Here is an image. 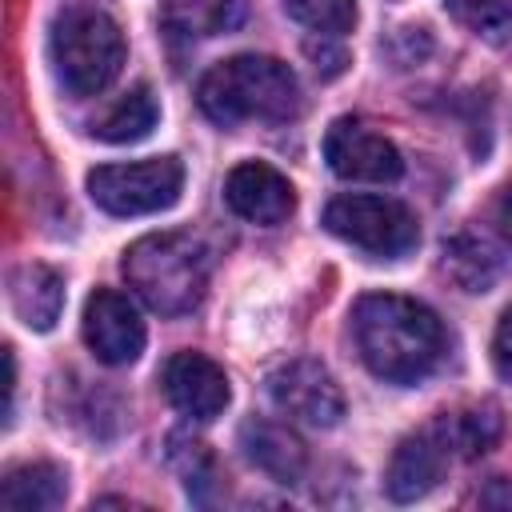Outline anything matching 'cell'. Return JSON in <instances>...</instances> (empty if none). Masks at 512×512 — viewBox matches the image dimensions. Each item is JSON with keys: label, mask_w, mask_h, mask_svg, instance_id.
Returning a JSON list of instances; mask_svg holds the SVG:
<instances>
[{"label": "cell", "mask_w": 512, "mask_h": 512, "mask_svg": "<svg viewBox=\"0 0 512 512\" xmlns=\"http://www.w3.org/2000/svg\"><path fill=\"white\" fill-rule=\"evenodd\" d=\"M156 120H160V104H156V96L140 84V88L124 92V96L92 124V132H96L100 140H108V144H136V140H144V136L156 128Z\"/></svg>", "instance_id": "e0dca14e"}, {"label": "cell", "mask_w": 512, "mask_h": 512, "mask_svg": "<svg viewBox=\"0 0 512 512\" xmlns=\"http://www.w3.org/2000/svg\"><path fill=\"white\" fill-rule=\"evenodd\" d=\"M492 224H496V232L504 236V244L512 248V184L500 188V196H496V204H492Z\"/></svg>", "instance_id": "d4e9b609"}, {"label": "cell", "mask_w": 512, "mask_h": 512, "mask_svg": "<svg viewBox=\"0 0 512 512\" xmlns=\"http://www.w3.org/2000/svg\"><path fill=\"white\" fill-rule=\"evenodd\" d=\"M444 272L464 292H488L496 284V276H500V260L480 236L460 232V236L444 240Z\"/></svg>", "instance_id": "ac0fdd59"}, {"label": "cell", "mask_w": 512, "mask_h": 512, "mask_svg": "<svg viewBox=\"0 0 512 512\" xmlns=\"http://www.w3.org/2000/svg\"><path fill=\"white\" fill-rule=\"evenodd\" d=\"M324 160L340 180H360V184H392L404 172L396 144L352 116H340L328 124Z\"/></svg>", "instance_id": "ba28073f"}, {"label": "cell", "mask_w": 512, "mask_h": 512, "mask_svg": "<svg viewBox=\"0 0 512 512\" xmlns=\"http://www.w3.org/2000/svg\"><path fill=\"white\" fill-rule=\"evenodd\" d=\"M324 228L336 240L380 260H400L420 244V224L412 208L392 196H368V192L336 196L324 208Z\"/></svg>", "instance_id": "5b68a950"}, {"label": "cell", "mask_w": 512, "mask_h": 512, "mask_svg": "<svg viewBox=\"0 0 512 512\" xmlns=\"http://www.w3.org/2000/svg\"><path fill=\"white\" fill-rule=\"evenodd\" d=\"M184 164L176 156H152L132 164H100L88 172V196L108 216H148L180 200Z\"/></svg>", "instance_id": "8992f818"}, {"label": "cell", "mask_w": 512, "mask_h": 512, "mask_svg": "<svg viewBox=\"0 0 512 512\" xmlns=\"http://www.w3.org/2000/svg\"><path fill=\"white\" fill-rule=\"evenodd\" d=\"M328 40H336V36H320V44H316V40H308V56L316 60V72L336 76V72L348 64V56H344V48H328Z\"/></svg>", "instance_id": "cb8c5ba5"}, {"label": "cell", "mask_w": 512, "mask_h": 512, "mask_svg": "<svg viewBox=\"0 0 512 512\" xmlns=\"http://www.w3.org/2000/svg\"><path fill=\"white\" fill-rule=\"evenodd\" d=\"M476 500H480V504H500V508H512V488H504L500 480H492V484H488V492H480Z\"/></svg>", "instance_id": "484cf974"}, {"label": "cell", "mask_w": 512, "mask_h": 512, "mask_svg": "<svg viewBox=\"0 0 512 512\" xmlns=\"http://www.w3.org/2000/svg\"><path fill=\"white\" fill-rule=\"evenodd\" d=\"M172 464L180 468V476H184V484H188V492L196 496V500H204V484L216 476V464H212V456H208V448L200 444V440H188V436H172Z\"/></svg>", "instance_id": "7402d4cb"}, {"label": "cell", "mask_w": 512, "mask_h": 512, "mask_svg": "<svg viewBox=\"0 0 512 512\" xmlns=\"http://www.w3.org/2000/svg\"><path fill=\"white\" fill-rule=\"evenodd\" d=\"M196 100L200 112L220 128H236L244 120L284 124L300 112V84L284 60L244 52L212 64L200 76Z\"/></svg>", "instance_id": "7a4b0ae2"}, {"label": "cell", "mask_w": 512, "mask_h": 512, "mask_svg": "<svg viewBox=\"0 0 512 512\" xmlns=\"http://www.w3.org/2000/svg\"><path fill=\"white\" fill-rule=\"evenodd\" d=\"M64 496H68V472L48 460L16 464L0 484L4 512H52L64 504Z\"/></svg>", "instance_id": "9a60e30c"}, {"label": "cell", "mask_w": 512, "mask_h": 512, "mask_svg": "<svg viewBox=\"0 0 512 512\" xmlns=\"http://www.w3.org/2000/svg\"><path fill=\"white\" fill-rule=\"evenodd\" d=\"M224 204H228L240 220L272 228V224H280V220L292 216L296 192H292L288 176L276 172L272 164H264V160H244V164H236V168L228 172V180H224Z\"/></svg>", "instance_id": "7c38bea8"}, {"label": "cell", "mask_w": 512, "mask_h": 512, "mask_svg": "<svg viewBox=\"0 0 512 512\" xmlns=\"http://www.w3.org/2000/svg\"><path fill=\"white\" fill-rule=\"evenodd\" d=\"M492 364L504 380H512V304L504 308L500 324H496V336H492Z\"/></svg>", "instance_id": "603a6c76"}, {"label": "cell", "mask_w": 512, "mask_h": 512, "mask_svg": "<svg viewBox=\"0 0 512 512\" xmlns=\"http://www.w3.org/2000/svg\"><path fill=\"white\" fill-rule=\"evenodd\" d=\"M440 420H444V432L452 440V452H460V456L484 452L500 432V420L488 408L484 412H456V416H440Z\"/></svg>", "instance_id": "44dd1931"}, {"label": "cell", "mask_w": 512, "mask_h": 512, "mask_svg": "<svg viewBox=\"0 0 512 512\" xmlns=\"http://www.w3.org/2000/svg\"><path fill=\"white\" fill-rule=\"evenodd\" d=\"M248 16V0H164L160 24L176 40H208L220 32H236Z\"/></svg>", "instance_id": "2e32d148"}, {"label": "cell", "mask_w": 512, "mask_h": 512, "mask_svg": "<svg viewBox=\"0 0 512 512\" xmlns=\"http://www.w3.org/2000/svg\"><path fill=\"white\" fill-rule=\"evenodd\" d=\"M160 384H164L168 404L188 420H216L232 400L224 368L204 352L168 356V364L160 372Z\"/></svg>", "instance_id": "8fae6325"}, {"label": "cell", "mask_w": 512, "mask_h": 512, "mask_svg": "<svg viewBox=\"0 0 512 512\" xmlns=\"http://www.w3.org/2000/svg\"><path fill=\"white\" fill-rule=\"evenodd\" d=\"M448 460H452V440L444 432V420H432L428 428L404 436L388 460V476H384L388 496L396 504H412L428 496L440 484Z\"/></svg>", "instance_id": "30bf717a"}, {"label": "cell", "mask_w": 512, "mask_h": 512, "mask_svg": "<svg viewBox=\"0 0 512 512\" xmlns=\"http://www.w3.org/2000/svg\"><path fill=\"white\" fill-rule=\"evenodd\" d=\"M84 344L92 348V356L100 364H132L144 352V320L136 312V304L116 292V288H96L84 300Z\"/></svg>", "instance_id": "9c48e42d"}, {"label": "cell", "mask_w": 512, "mask_h": 512, "mask_svg": "<svg viewBox=\"0 0 512 512\" xmlns=\"http://www.w3.org/2000/svg\"><path fill=\"white\" fill-rule=\"evenodd\" d=\"M284 12L316 36H344L356 24V0H280Z\"/></svg>", "instance_id": "d6986e66"}, {"label": "cell", "mask_w": 512, "mask_h": 512, "mask_svg": "<svg viewBox=\"0 0 512 512\" xmlns=\"http://www.w3.org/2000/svg\"><path fill=\"white\" fill-rule=\"evenodd\" d=\"M268 396L272 404L312 428H332L344 416V396L340 384L332 380V372L320 360H288L280 368L268 372Z\"/></svg>", "instance_id": "52a82bcc"}, {"label": "cell", "mask_w": 512, "mask_h": 512, "mask_svg": "<svg viewBox=\"0 0 512 512\" xmlns=\"http://www.w3.org/2000/svg\"><path fill=\"white\" fill-rule=\"evenodd\" d=\"M8 288H12V308H16L24 328H32V332L56 328V320L64 312V276L56 268L20 264L8 280Z\"/></svg>", "instance_id": "5bb4252c"}, {"label": "cell", "mask_w": 512, "mask_h": 512, "mask_svg": "<svg viewBox=\"0 0 512 512\" xmlns=\"http://www.w3.org/2000/svg\"><path fill=\"white\" fill-rule=\"evenodd\" d=\"M352 336L364 368L388 384L424 380L448 348L440 316L428 304L396 292L360 296L352 308Z\"/></svg>", "instance_id": "6da1fadb"}, {"label": "cell", "mask_w": 512, "mask_h": 512, "mask_svg": "<svg viewBox=\"0 0 512 512\" xmlns=\"http://www.w3.org/2000/svg\"><path fill=\"white\" fill-rule=\"evenodd\" d=\"M48 56L64 92L96 96L124 68V32L112 16L96 8H68L64 16L52 20Z\"/></svg>", "instance_id": "277c9868"}, {"label": "cell", "mask_w": 512, "mask_h": 512, "mask_svg": "<svg viewBox=\"0 0 512 512\" xmlns=\"http://www.w3.org/2000/svg\"><path fill=\"white\" fill-rule=\"evenodd\" d=\"M128 288L160 316L192 312L208 292V248L192 232H152L128 244L124 260Z\"/></svg>", "instance_id": "3957f363"}, {"label": "cell", "mask_w": 512, "mask_h": 512, "mask_svg": "<svg viewBox=\"0 0 512 512\" xmlns=\"http://www.w3.org/2000/svg\"><path fill=\"white\" fill-rule=\"evenodd\" d=\"M456 24L484 40H504L512 36V0H444Z\"/></svg>", "instance_id": "ffe728a7"}, {"label": "cell", "mask_w": 512, "mask_h": 512, "mask_svg": "<svg viewBox=\"0 0 512 512\" xmlns=\"http://www.w3.org/2000/svg\"><path fill=\"white\" fill-rule=\"evenodd\" d=\"M240 448L276 484H300L304 480L308 452H304L300 436L288 424H276V420H244L240 424Z\"/></svg>", "instance_id": "4fadbf2b"}]
</instances>
